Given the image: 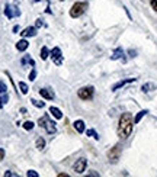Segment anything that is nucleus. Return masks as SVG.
I'll use <instances>...</instances> for the list:
<instances>
[{
    "label": "nucleus",
    "mask_w": 157,
    "mask_h": 177,
    "mask_svg": "<svg viewBox=\"0 0 157 177\" xmlns=\"http://www.w3.org/2000/svg\"><path fill=\"white\" fill-rule=\"evenodd\" d=\"M50 112H51V115L54 116L55 119H61V118H63V113H61V110H60L58 108H55V106H51V108H50Z\"/></svg>",
    "instance_id": "nucleus-14"
},
{
    "label": "nucleus",
    "mask_w": 157,
    "mask_h": 177,
    "mask_svg": "<svg viewBox=\"0 0 157 177\" xmlns=\"http://www.w3.org/2000/svg\"><path fill=\"white\" fill-rule=\"evenodd\" d=\"M17 31H19V26H15V28H13V32H15V34H16Z\"/></svg>",
    "instance_id": "nucleus-33"
},
{
    "label": "nucleus",
    "mask_w": 157,
    "mask_h": 177,
    "mask_svg": "<svg viewBox=\"0 0 157 177\" xmlns=\"http://www.w3.org/2000/svg\"><path fill=\"white\" fill-rule=\"evenodd\" d=\"M122 55H124V51H122V48L119 46V48H116V50L114 51V54H112L110 60H119V58H122Z\"/></svg>",
    "instance_id": "nucleus-15"
},
{
    "label": "nucleus",
    "mask_w": 157,
    "mask_h": 177,
    "mask_svg": "<svg viewBox=\"0 0 157 177\" xmlns=\"http://www.w3.org/2000/svg\"><path fill=\"white\" fill-rule=\"evenodd\" d=\"M28 46H29V42H28L26 39H21V41L16 44V50L17 51H26Z\"/></svg>",
    "instance_id": "nucleus-12"
},
{
    "label": "nucleus",
    "mask_w": 157,
    "mask_h": 177,
    "mask_svg": "<svg viewBox=\"0 0 157 177\" xmlns=\"http://www.w3.org/2000/svg\"><path fill=\"white\" fill-rule=\"evenodd\" d=\"M93 93H95V88L93 87H83L77 92V96L83 99V100H89L93 97Z\"/></svg>",
    "instance_id": "nucleus-4"
},
{
    "label": "nucleus",
    "mask_w": 157,
    "mask_h": 177,
    "mask_svg": "<svg viewBox=\"0 0 157 177\" xmlns=\"http://www.w3.org/2000/svg\"><path fill=\"white\" fill-rule=\"evenodd\" d=\"M48 57H50V51H48L47 46H42V48H41V58L47 60Z\"/></svg>",
    "instance_id": "nucleus-20"
},
{
    "label": "nucleus",
    "mask_w": 157,
    "mask_h": 177,
    "mask_svg": "<svg viewBox=\"0 0 157 177\" xmlns=\"http://www.w3.org/2000/svg\"><path fill=\"white\" fill-rule=\"evenodd\" d=\"M42 25H44V22L41 21V19H37V23H35V26H37V28H41Z\"/></svg>",
    "instance_id": "nucleus-30"
},
{
    "label": "nucleus",
    "mask_w": 157,
    "mask_h": 177,
    "mask_svg": "<svg viewBox=\"0 0 157 177\" xmlns=\"http://www.w3.org/2000/svg\"><path fill=\"white\" fill-rule=\"evenodd\" d=\"M132 132V116L131 113H122L119 118L118 125V134L121 138H128Z\"/></svg>",
    "instance_id": "nucleus-1"
},
{
    "label": "nucleus",
    "mask_w": 157,
    "mask_h": 177,
    "mask_svg": "<svg viewBox=\"0 0 157 177\" xmlns=\"http://www.w3.org/2000/svg\"><path fill=\"white\" fill-rule=\"evenodd\" d=\"M3 105H4V103H3V100H2V97H0V109L3 108Z\"/></svg>",
    "instance_id": "nucleus-34"
},
{
    "label": "nucleus",
    "mask_w": 157,
    "mask_h": 177,
    "mask_svg": "<svg viewBox=\"0 0 157 177\" xmlns=\"http://www.w3.org/2000/svg\"><path fill=\"white\" fill-rule=\"evenodd\" d=\"M22 65H26V64H29V65H32V67H34L35 65V61H34V58H32V57H29V55H25V57H23V58H22Z\"/></svg>",
    "instance_id": "nucleus-16"
},
{
    "label": "nucleus",
    "mask_w": 157,
    "mask_h": 177,
    "mask_svg": "<svg viewBox=\"0 0 157 177\" xmlns=\"http://www.w3.org/2000/svg\"><path fill=\"white\" fill-rule=\"evenodd\" d=\"M23 129H26V131H31V129H34V127H35V123L32 122V121H26V122H23Z\"/></svg>",
    "instance_id": "nucleus-19"
},
{
    "label": "nucleus",
    "mask_w": 157,
    "mask_h": 177,
    "mask_svg": "<svg viewBox=\"0 0 157 177\" xmlns=\"http://www.w3.org/2000/svg\"><path fill=\"white\" fill-rule=\"evenodd\" d=\"M86 9H87V3L86 2H77L71 6L70 9V16L71 17H80L83 13L86 12Z\"/></svg>",
    "instance_id": "nucleus-2"
},
{
    "label": "nucleus",
    "mask_w": 157,
    "mask_h": 177,
    "mask_svg": "<svg viewBox=\"0 0 157 177\" xmlns=\"http://www.w3.org/2000/svg\"><path fill=\"white\" fill-rule=\"evenodd\" d=\"M86 165H87V160H86V158H79V160L73 164V171L76 174H81L86 170Z\"/></svg>",
    "instance_id": "nucleus-5"
},
{
    "label": "nucleus",
    "mask_w": 157,
    "mask_h": 177,
    "mask_svg": "<svg viewBox=\"0 0 157 177\" xmlns=\"http://www.w3.org/2000/svg\"><path fill=\"white\" fill-rule=\"evenodd\" d=\"M4 15H6L7 19H12V17H15V16H19V15H21V10L17 7H15V6H12V4H6Z\"/></svg>",
    "instance_id": "nucleus-6"
},
{
    "label": "nucleus",
    "mask_w": 157,
    "mask_h": 177,
    "mask_svg": "<svg viewBox=\"0 0 157 177\" xmlns=\"http://www.w3.org/2000/svg\"><path fill=\"white\" fill-rule=\"evenodd\" d=\"M3 158H4V150L3 148H0V161L3 160Z\"/></svg>",
    "instance_id": "nucleus-32"
},
{
    "label": "nucleus",
    "mask_w": 157,
    "mask_h": 177,
    "mask_svg": "<svg viewBox=\"0 0 157 177\" xmlns=\"http://www.w3.org/2000/svg\"><path fill=\"white\" fill-rule=\"evenodd\" d=\"M50 57H51L54 64H57V65H60V64L63 63V55H61V50H60L58 46L52 48L51 52H50Z\"/></svg>",
    "instance_id": "nucleus-7"
},
{
    "label": "nucleus",
    "mask_w": 157,
    "mask_h": 177,
    "mask_svg": "<svg viewBox=\"0 0 157 177\" xmlns=\"http://www.w3.org/2000/svg\"><path fill=\"white\" fill-rule=\"evenodd\" d=\"M74 129H76L79 134H81V132H85L86 127H85V122L81 121V119H79V121H76L74 122Z\"/></svg>",
    "instance_id": "nucleus-13"
},
{
    "label": "nucleus",
    "mask_w": 157,
    "mask_h": 177,
    "mask_svg": "<svg viewBox=\"0 0 157 177\" xmlns=\"http://www.w3.org/2000/svg\"><path fill=\"white\" fill-rule=\"evenodd\" d=\"M2 100H3V103H7V100H9L7 93H3V96H2Z\"/></svg>",
    "instance_id": "nucleus-29"
},
{
    "label": "nucleus",
    "mask_w": 157,
    "mask_h": 177,
    "mask_svg": "<svg viewBox=\"0 0 157 177\" xmlns=\"http://www.w3.org/2000/svg\"><path fill=\"white\" fill-rule=\"evenodd\" d=\"M38 123H39V125H41L42 128H45V131H47L48 134H55V131H57V128H55V123L52 122V121H50L48 115H44L42 118H39Z\"/></svg>",
    "instance_id": "nucleus-3"
},
{
    "label": "nucleus",
    "mask_w": 157,
    "mask_h": 177,
    "mask_svg": "<svg viewBox=\"0 0 157 177\" xmlns=\"http://www.w3.org/2000/svg\"><path fill=\"white\" fill-rule=\"evenodd\" d=\"M19 88H21L22 94H26V93L29 92V88H28V84H26V83H23V81H19Z\"/></svg>",
    "instance_id": "nucleus-21"
},
{
    "label": "nucleus",
    "mask_w": 157,
    "mask_h": 177,
    "mask_svg": "<svg viewBox=\"0 0 157 177\" xmlns=\"http://www.w3.org/2000/svg\"><path fill=\"white\" fill-rule=\"evenodd\" d=\"M26 176H28V177H38V173L34 171V170H29V171L26 173Z\"/></svg>",
    "instance_id": "nucleus-26"
},
{
    "label": "nucleus",
    "mask_w": 157,
    "mask_h": 177,
    "mask_svg": "<svg viewBox=\"0 0 157 177\" xmlns=\"http://www.w3.org/2000/svg\"><path fill=\"white\" fill-rule=\"evenodd\" d=\"M21 35L23 38H28V36H35L37 35V26H28L23 32H21Z\"/></svg>",
    "instance_id": "nucleus-9"
},
{
    "label": "nucleus",
    "mask_w": 157,
    "mask_h": 177,
    "mask_svg": "<svg viewBox=\"0 0 157 177\" xmlns=\"http://www.w3.org/2000/svg\"><path fill=\"white\" fill-rule=\"evenodd\" d=\"M39 94H41L44 99H47V100H52V99H54V93H52L50 88H41V90H39Z\"/></svg>",
    "instance_id": "nucleus-10"
},
{
    "label": "nucleus",
    "mask_w": 157,
    "mask_h": 177,
    "mask_svg": "<svg viewBox=\"0 0 157 177\" xmlns=\"http://www.w3.org/2000/svg\"><path fill=\"white\" fill-rule=\"evenodd\" d=\"M86 134H87V136H90V138L99 139V135H98V132L95 131V129H87V131H86Z\"/></svg>",
    "instance_id": "nucleus-23"
},
{
    "label": "nucleus",
    "mask_w": 157,
    "mask_h": 177,
    "mask_svg": "<svg viewBox=\"0 0 157 177\" xmlns=\"http://www.w3.org/2000/svg\"><path fill=\"white\" fill-rule=\"evenodd\" d=\"M7 92V86L4 84L3 81H0V93H6Z\"/></svg>",
    "instance_id": "nucleus-25"
},
{
    "label": "nucleus",
    "mask_w": 157,
    "mask_h": 177,
    "mask_svg": "<svg viewBox=\"0 0 157 177\" xmlns=\"http://www.w3.org/2000/svg\"><path fill=\"white\" fill-rule=\"evenodd\" d=\"M17 174L16 173H12V171H6L4 173V177H16Z\"/></svg>",
    "instance_id": "nucleus-28"
},
{
    "label": "nucleus",
    "mask_w": 157,
    "mask_h": 177,
    "mask_svg": "<svg viewBox=\"0 0 157 177\" xmlns=\"http://www.w3.org/2000/svg\"><path fill=\"white\" fill-rule=\"evenodd\" d=\"M119 155H121V147H119V145H115V147L112 148V150H109V152H108V158H109L110 163H116Z\"/></svg>",
    "instance_id": "nucleus-8"
},
{
    "label": "nucleus",
    "mask_w": 157,
    "mask_h": 177,
    "mask_svg": "<svg viewBox=\"0 0 157 177\" xmlns=\"http://www.w3.org/2000/svg\"><path fill=\"white\" fill-rule=\"evenodd\" d=\"M31 102H32V105L35 108H39V109H42L44 106H45V102H39V100H35V99H31Z\"/></svg>",
    "instance_id": "nucleus-24"
},
{
    "label": "nucleus",
    "mask_w": 157,
    "mask_h": 177,
    "mask_svg": "<svg viewBox=\"0 0 157 177\" xmlns=\"http://www.w3.org/2000/svg\"><path fill=\"white\" fill-rule=\"evenodd\" d=\"M61 2H63V0H61Z\"/></svg>",
    "instance_id": "nucleus-35"
},
{
    "label": "nucleus",
    "mask_w": 157,
    "mask_h": 177,
    "mask_svg": "<svg viewBox=\"0 0 157 177\" xmlns=\"http://www.w3.org/2000/svg\"><path fill=\"white\" fill-rule=\"evenodd\" d=\"M153 88H156V84H154V83H145V84H143L141 90L144 93H149V92H151Z\"/></svg>",
    "instance_id": "nucleus-17"
},
{
    "label": "nucleus",
    "mask_w": 157,
    "mask_h": 177,
    "mask_svg": "<svg viewBox=\"0 0 157 177\" xmlns=\"http://www.w3.org/2000/svg\"><path fill=\"white\" fill-rule=\"evenodd\" d=\"M132 81H135V79H125V80H122V81H119V83H116V84H114L112 86V90H118V88H121L122 86H125V84H128V83H132Z\"/></svg>",
    "instance_id": "nucleus-11"
},
{
    "label": "nucleus",
    "mask_w": 157,
    "mask_h": 177,
    "mask_svg": "<svg viewBox=\"0 0 157 177\" xmlns=\"http://www.w3.org/2000/svg\"><path fill=\"white\" fill-rule=\"evenodd\" d=\"M37 148H38V150H44V148H45V139L39 136V138L37 139Z\"/></svg>",
    "instance_id": "nucleus-22"
},
{
    "label": "nucleus",
    "mask_w": 157,
    "mask_h": 177,
    "mask_svg": "<svg viewBox=\"0 0 157 177\" xmlns=\"http://www.w3.org/2000/svg\"><path fill=\"white\" fill-rule=\"evenodd\" d=\"M147 113H149L147 110H141V112H138V115H137L135 118H134V122H135V123H138V122H140L141 119L144 118V116H145V115H147Z\"/></svg>",
    "instance_id": "nucleus-18"
},
{
    "label": "nucleus",
    "mask_w": 157,
    "mask_h": 177,
    "mask_svg": "<svg viewBox=\"0 0 157 177\" xmlns=\"http://www.w3.org/2000/svg\"><path fill=\"white\" fill-rule=\"evenodd\" d=\"M35 77H37V71H35V70H32V71L29 73V80H31V81H34V80H35Z\"/></svg>",
    "instance_id": "nucleus-27"
},
{
    "label": "nucleus",
    "mask_w": 157,
    "mask_h": 177,
    "mask_svg": "<svg viewBox=\"0 0 157 177\" xmlns=\"http://www.w3.org/2000/svg\"><path fill=\"white\" fill-rule=\"evenodd\" d=\"M150 3H151V7H153L154 10H157V0H151Z\"/></svg>",
    "instance_id": "nucleus-31"
}]
</instances>
